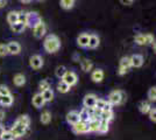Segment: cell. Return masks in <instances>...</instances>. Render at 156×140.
<instances>
[{"label": "cell", "instance_id": "obj_1", "mask_svg": "<svg viewBox=\"0 0 156 140\" xmlns=\"http://www.w3.org/2000/svg\"><path fill=\"white\" fill-rule=\"evenodd\" d=\"M29 125H30L29 116L23 114V116H20L19 118L15 120V123L13 124V126H12V128L9 131L12 132L14 138L18 139V138H21V137H23L26 134V132L29 128Z\"/></svg>", "mask_w": 156, "mask_h": 140}, {"label": "cell", "instance_id": "obj_2", "mask_svg": "<svg viewBox=\"0 0 156 140\" xmlns=\"http://www.w3.org/2000/svg\"><path fill=\"white\" fill-rule=\"evenodd\" d=\"M43 48L47 53L49 54L57 53L61 48V41H59L58 36L55 34H49L43 41Z\"/></svg>", "mask_w": 156, "mask_h": 140}, {"label": "cell", "instance_id": "obj_3", "mask_svg": "<svg viewBox=\"0 0 156 140\" xmlns=\"http://www.w3.org/2000/svg\"><path fill=\"white\" fill-rule=\"evenodd\" d=\"M107 102L110 103L112 106H115V105H120L122 102H124V93L120 90H114L108 95V99Z\"/></svg>", "mask_w": 156, "mask_h": 140}, {"label": "cell", "instance_id": "obj_4", "mask_svg": "<svg viewBox=\"0 0 156 140\" xmlns=\"http://www.w3.org/2000/svg\"><path fill=\"white\" fill-rule=\"evenodd\" d=\"M72 132H73V133H76V134L90 133L89 121H82V120H79L77 124L72 125Z\"/></svg>", "mask_w": 156, "mask_h": 140}, {"label": "cell", "instance_id": "obj_5", "mask_svg": "<svg viewBox=\"0 0 156 140\" xmlns=\"http://www.w3.org/2000/svg\"><path fill=\"white\" fill-rule=\"evenodd\" d=\"M27 18H26V27H33L35 26V25H37L39 22H41V16L39 15V13H36V12H27Z\"/></svg>", "mask_w": 156, "mask_h": 140}, {"label": "cell", "instance_id": "obj_6", "mask_svg": "<svg viewBox=\"0 0 156 140\" xmlns=\"http://www.w3.org/2000/svg\"><path fill=\"white\" fill-rule=\"evenodd\" d=\"M132 68L130 66V61L128 56H124L121 60H120V63H119V69H118V74L120 76H122L125 74H127L129 71V69Z\"/></svg>", "mask_w": 156, "mask_h": 140}, {"label": "cell", "instance_id": "obj_7", "mask_svg": "<svg viewBox=\"0 0 156 140\" xmlns=\"http://www.w3.org/2000/svg\"><path fill=\"white\" fill-rule=\"evenodd\" d=\"M46 33H47V27L43 21H41L37 25H35V26L33 27V34H34V36L36 39H42L46 35Z\"/></svg>", "mask_w": 156, "mask_h": 140}, {"label": "cell", "instance_id": "obj_8", "mask_svg": "<svg viewBox=\"0 0 156 140\" xmlns=\"http://www.w3.org/2000/svg\"><path fill=\"white\" fill-rule=\"evenodd\" d=\"M61 80L63 81V82H65L68 85H70V87H73L75 84H77L78 77H77V75H76V73L66 70V73L64 74V76H63Z\"/></svg>", "mask_w": 156, "mask_h": 140}, {"label": "cell", "instance_id": "obj_9", "mask_svg": "<svg viewBox=\"0 0 156 140\" xmlns=\"http://www.w3.org/2000/svg\"><path fill=\"white\" fill-rule=\"evenodd\" d=\"M29 66L34 70H39L43 67V59L40 55H33L29 59Z\"/></svg>", "mask_w": 156, "mask_h": 140}, {"label": "cell", "instance_id": "obj_10", "mask_svg": "<svg viewBox=\"0 0 156 140\" xmlns=\"http://www.w3.org/2000/svg\"><path fill=\"white\" fill-rule=\"evenodd\" d=\"M6 46L8 54H11V55H19L21 53V46H20L19 42H16V41H11V42H8V45H6Z\"/></svg>", "mask_w": 156, "mask_h": 140}, {"label": "cell", "instance_id": "obj_11", "mask_svg": "<svg viewBox=\"0 0 156 140\" xmlns=\"http://www.w3.org/2000/svg\"><path fill=\"white\" fill-rule=\"evenodd\" d=\"M97 96L94 93H89L86 95L83 99V105L84 107L89 109V107H94V104H96V100H97Z\"/></svg>", "mask_w": 156, "mask_h": 140}, {"label": "cell", "instance_id": "obj_12", "mask_svg": "<svg viewBox=\"0 0 156 140\" xmlns=\"http://www.w3.org/2000/svg\"><path fill=\"white\" fill-rule=\"evenodd\" d=\"M94 107L99 110V111H106V110H112V105L107 100L101 99V98H97L96 100V104H94Z\"/></svg>", "mask_w": 156, "mask_h": 140}, {"label": "cell", "instance_id": "obj_13", "mask_svg": "<svg viewBox=\"0 0 156 140\" xmlns=\"http://www.w3.org/2000/svg\"><path fill=\"white\" fill-rule=\"evenodd\" d=\"M129 61L132 68H140L143 64V56L139 54H134L129 57Z\"/></svg>", "mask_w": 156, "mask_h": 140}, {"label": "cell", "instance_id": "obj_14", "mask_svg": "<svg viewBox=\"0 0 156 140\" xmlns=\"http://www.w3.org/2000/svg\"><path fill=\"white\" fill-rule=\"evenodd\" d=\"M33 105L36 107V109H40V107H43L44 106V104H46V100L43 99V97H42V95L41 92L39 93H35L34 96H33Z\"/></svg>", "mask_w": 156, "mask_h": 140}, {"label": "cell", "instance_id": "obj_15", "mask_svg": "<svg viewBox=\"0 0 156 140\" xmlns=\"http://www.w3.org/2000/svg\"><path fill=\"white\" fill-rule=\"evenodd\" d=\"M66 121H68V124H70V125H75V124H77L78 121H79V113H78L77 111H70L69 113L66 114Z\"/></svg>", "mask_w": 156, "mask_h": 140}, {"label": "cell", "instance_id": "obj_16", "mask_svg": "<svg viewBox=\"0 0 156 140\" xmlns=\"http://www.w3.org/2000/svg\"><path fill=\"white\" fill-rule=\"evenodd\" d=\"M91 80L94 83H101L104 80V71L101 69H96L91 74Z\"/></svg>", "mask_w": 156, "mask_h": 140}, {"label": "cell", "instance_id": "obj_17", "mask_svg": "<svg viewBox=\"0 0 156 140\" xmlns=\"http://www.w3.org/2000/svg\"><path fill=\"white\" fill-rule=\"evenodd\" d=\"M114 113H113V110H106V111H100L99 113V119L103 120V121H107L110 123L113 120Z\"/></svg>", "mask_w": 156, "mask_h": 140}, {"label": "cell", "instance_id": "obj_18", "mask_svg": "<svg viewBox=\"0 0 156 140\" xmlns=\"http://www.w3.org/2000/svg\"><path fill=\"white\" fill-rule=\"evenodd\" d=\"M89 38H90V34H87V33L80 34L77 38V45L80 47V48H86V47H87V43H89Z\"/></svg>", "mask_w": 156, "mask_h": 140}, {"label": "cell", "instance_id": "obj_19", "mask_svg": "<svg viewBox=\"0 0 156 140\" xmlns=\"http://www.w3.org/2000/svg\"><path fill=\"white\" fill-rule=\"evenodd\" d=\"M13 96L9 93L6 96H1L0 97V106H11L13 104Z\"/></svg>", "mask_w": 156, "mask_h": 140}, {"label": "cell", "instance_id": "obj_20", "mask_svg": "<svg viewBox=\"0 0 156 140\" xmlns=\"http://www.w3.org/2000/svg\"><path fill=\"white\" fill-rule=\"evenodd\" d=\"M99 43H100V39L98 38L97 35L91 34V35H90V38H89L87 48H90V49H96V48L99 46Z\"/></svg>", "mask_w": 156, "mask_h": 140}, {"label": "cell", "instance_id": "obj_21", "mask_svg": "<svg viewBox=\"0 0 156 140\" xmlns=\"http://www.w3.org/2000/svg\"><path fill=\"white\" fill-rule=\"evenodd\" d=\"M13 83L16 87H23L26 84V76L23 74H16L13 78Z\"/></svg>", "mask_w": 156, "mask_h": 140}, {"label": "cell", "instance_id": "obj_22", "mask_svg": "<svg viewBox=\"0 0 156 140\" xmlns=\"http://www.w3.org/2000/svg\"><path fill=\"white\" fill-rule=\"evenodd\" d=\"M11 29H12V32L15 34L23 33V31L26 29V25L18 21V22H15V23H13V25H11Z\"/></svg>", "mask_w": 156, "mask_h": 140}, {"label": "cell", "instance_id": "obj_23", "mask_svg": "<svg viewBox=\"0 0 156 140\" xmlns=\"http://www.w3.org/2000/svg\"><path fill=\"white\" fill-rule=\"evenodd\" d=\"M80 68H82V70L84 73H90L92 70V68H93V63L90 60L84 59V60L80 61Z\"/></svg>", "mask_w": 156, "mask_h": 140}, {"label": "cell", "instance_id": "obj_24", "mask_svg": "<svg viewBox=\"0 0 156 140\" xmlns=\"http://www.w3.org/2000/svg\"><path fill=\"white\" fill-rule=\"evenodd\" d=\"M150 109H151V105H150V102H148V100H142L139 104V110L142 114H148Z\"/></svg>", "mask_w": 156, "mask_h": 140}, {"label": "cell", "instance_id": "obj_25", "mask_svg": "<svg viewBox=\"0 0 156 140\" xmlns=\"http://www.w3.org/2000/svg\"><path fill=\"white\" fill-rule=\"evenodd\" d=\"M19 21V12L16 11H11L9 13L7 14V22L9 25H13L15 22Z\"/></svg>", "mask_w": 156, "mask_h": 140}, {"label": "cell", "instance_id": "obj_26", "mask_svg": "<svg viewBox=\"0 0 156 140\" xmlns=\"http://www.w3.org/2000/svg\"><path fill=\"white\" fill-rule=\"evenodd\" d=\"M40 120H41V123L44 124V125L49 124V123L51 121V113H50L48 110L43 111V112L41 113V116H40Z\"/></svg>", "mask_w": 156, "mask_h": 140}, {"label": "cell", "instance_id": "obj_27", "mask_svg": "<svg viewBox=\"0 0 156 140\" xmlns=\"http://www.w3.org/2000/svg\"><path fill=\"white\" fill-rule=\"evenodd\" d=\"M75 2L76 0H59V4H61V7L63 9H71L75 6Z\"/></svg>", "mask_w": 156, "mask_h": 140}, {"label": "cell", "instance_id": "obj_28", "mask_svg": "<svg viewBox=\"0 0 156 140\" xmlns=\"http://www.w3.org/2000/svg\"><path fill=\"white\" fill-rule=\"evenodd\" d=\"M70 89H71V87L70 85H68L65 82H63V81L61 80L57 83V90H58L61 93H66L70 91Z\"/></svg>", "mask_w": 156, "mask_h": 140}, {"label": "cell", "instance_id": "obj_29", "mask_svg": "<svg viewBox=\"0 0 156 140\" xmlns=\"http://www.w3.org/2000/svg\"><path fill=\"white\" fill-rule=\"evenodd\" d=\"M99 124H100V119H90L89 120V128H90V132H98Z\"/></svg>", "mask_w": 156, "mask_h": 140}, {"label": "cell", "instance_id": "obj_30", "mask_svg": "<svg viewBox=\"0 0 156 140\" xmlns=\"http://www.w3.org/2000/svg\"><path fill=\"white\" fill-rule=\"evenodd\" d=\"M41 95H42L43 99L46 100V103L47 102H51V100L54 99V91H52L51 89H47L44 91H42Z\"/></svg>", "mask_w": 156, "mask_h": 140}, {"label": "cell", "instance_id": "obj_31", "mask_svg": "<svg viewBox=\"0 0 156 140\" xmlns=\"http://www.w3.org/2000/svg\"><path fill=\"white\" fill-rule=\"evenodd\" d=\"M110 130V123L107 121H103L100 120V124H99V128H98V133H107Z\"/></svg>", "mask_w": 156, "mask_h": 140}, {"label": "cell", "instance_id": "obj_32", "mask_svg": "<svg viewBox=\"0 0 156 140\" xmlns=\"http://www.w3.org/2000/svg\"><path fill=\"white\" fill-rule=\"evenodd\" d=\"M78 113H79V119L82 121H89L90 120V114H89V111H87L86 107H83Z\"/></svg>", "mask_w": 156, "mask_h": 140}, {"label": "cell", "instance_id": "obj_33", "mask_svg": "<svg viewBox=\"0 0 156 140\" xmlns=\"http://www.w3.org/2000/svg\"><path fill=\"white\" fill-rule=\"evenodd\" d=\"M66 73V68L64 66H58V67L56 68V70H55V75H56V77H58V78H62L63 76H64V74Z\"/></svg>", "mask_w": 156, "mask_h": 140}, {"label": "cell", "instance_id": "obj_34", "mask_svg": "<svg viewBox=\"0 0 156 140\" xmlns=\"http://www.w3.org/2000/svg\"><path fill=\"white\" fill-rule=\"evenodd\" d=\"M39 89L41 92L44 91V90H47V89H50V83H49L47 80H42L39 83Z\"/></svg>", "mask_w": 156, "mask_h": 140}, {"label": "cell", "instance_id": "obj_35", "mask_svg": "<svg viewBox=\"0 0 156 140\" xmlns=\"http://www.w3.org/2000/svg\"><path fill=\"white\" fill-rule=\"evenodd\" d=\"M148 99L149 102H155L156 100V88L151 87L148 90Z\"/></svg>", "mask_w": 156, "mask_h": 140}, {"label": "cell", "instance_id": "obj_36", "mask_svg": "<svg viewBox=\"0 0 156 140\" xmlns=\"http://www.w3.org/2000/svg\"><path fill=\"white\" fill-rule=\"evenodd\" d=\"M14 135L12 134L11 131H5L4 133L1 134V137H0V140H14Z\"/></svg>", "mask_w": 156, "mask_h": 140}, {"label": "cell", "instance_id": "obj_37", "mask_svg": "<svg viewBox=\"0 0 156 140\" xmlns=\"http://www.w3.org/2000/svg\"><path fill=\"white\" fill-rule=\"evenodd\" d=\"M134 41L139 46H144V34H137L134 38Z\"/></svg>", "mask_w": 156, "mask_h": 140}, {"label": "cell", "instance_id": "obj_38", "mask_svg": "<svg viewBox=\"0 0 156 140\" xmlns=\"http://www.w3.org/2000/svg\"><path fill=\"white\" fill-rule=\"evenodd\" d=\"M155 42V39L151 34H144V45H153Z\"/></svg>", "mask_w": 156, "mask_h": 140}, {"label": "cell", "instance_id": "obj_39", "mask_svg": "<svg viewBox=\"0 0 156 140\" xmlns=\"http://www.w3.org/2000/svg\"><path fill=\"white\" fill-rule=\"evenodd\" d=\"M11 91H9V89L7 85L5 84H0V97L1 96H6V95H9Z\"/></svg>", "mask_w": 156, "mask_h": 140}, {"label": "cell", "instance_id": "obj_40", "mask_svg": "<svg viewBox=\"0 0 156 140\" xmlns=\"http://www.w3.org/2000/svg\"><path fill=\"white\" fill-rule=\"evenodd\" d=\"M8 55V50H7V46L4 43H0V57H4Z\"/></svg>", "mask_w": 156, "mask_h": 140}, {"label": "cell", "instance_id": "obj_41", "mask_svg": "<svg viewBox=\"0 0 156 140\" xmlns=\"http://www.w3.org/2000/svg\"><path fill=\"white\" fill-rule=\"evenodd\" d=\"M148 114H149V119L155 123L156 121V109L155 107H151V109L149 110V112H148Z\"/></svg>", "mask_w": 156, "mask_h": 140}, {"label": "cell", "instance_id": "obj_42", "mask_svg": "<svg viewBox=\"0 0 156 140\" xmlns=\"http://www.w3.org/2000/svg\"><path fill=\"white\" fill-rule=\"evenodd\" d=\"M26 18L27 14L26 12H19V22H22V23H26Z\"/></svg>", "mask_w": 156, "mask_h": 140}, {"label": "cell", "instance_id": "obj_43", "mask_svg": "<svg viewBox=\"0 0 156 140\" xmlns=\"http://www.w3.org/2000/svg\"><path fill=\"white\" fill-rule=\"evenodd\" d=\"M120 2L125 5V6H130L133 2H134V0H120Z\"/></svg>", "mask_w": 156, "mask_h": 140}, {"label": "cell", "instance_id": "obj_44", "mask_svg": "<svg viewBox=\"0 0 156 140\" xmlns=\"http://www.w3.org/2000/svg\"><path fill=\"white\" fill-rule=\"evenodd\" d=\"M5 116H6V114H5V111L0 109V123H1L2 120L5 119Z\"/></svg>", "mask_w": 156, "mask_h": 140}, {"label": "cell", "instance_id": "obj_45", "mask_svg": "<svg viewBox=\"0 0 156 140\" xmlns=\"http://www.w3.org/2000/svg\"><path fill=\"white\" fill-rule=\"evenodd\" d=\"M5 131H6V130H5V126H4V125L0 123V137H1V134L4 133Z\"/></svg>", "mask_w": 156, "mask_h": 140}, {"label": "cell", "instance_id": "obj_46", "mask_svg": "<svg viewBox=\"0 0 156 140\" xmlns=\"http://www.w3.org/2000/svg\"><path fill=\"white\" fill-rule=\"evenodd\" d=\"M5 5H6V0H0V8H2Z\"/></svg>", "mask_w": 156, "mask_h": 140}, {"label": "cell", "instance_id": "obj_47", "mask_svg": "<svg viewBox=\"0 0 156 140\" xmlns=\"http://www.w3.org/2000/svg\"><path fill=\"white\" fill-rule=\"evenodd\" d=\"M73 60L75 61H79V56H78V54H75V55H73Z\"/></svg>", "mask_w": 156, "mask_h": 140}, {"label": "cell", "instance_id": "obj_48", "mask_svg": "<svg viewBox=\"0 0 156 140\" xmlns=\"http://www.w3.org/2000/svg\"><path fill=\"white\" fill-rule=\"evenodd\" d=\"M21 2H23V4H28V2H30L32 0H20Z\"/></svg>", "mask_w": 156, "mask_h": 140}, {"label": "cell", "instance_id": "obj_49", "mask_svg": "<svg viewBox=\"0 0 156 140\" xmlns=\"http://www.w3.org/2000/svg\"><path fill=\"white\" fill-rule=\"evenodd\" d=\"M37 1H43V0H37Z\"/></svg>", "mask_w": 156, "mask_h": 140}]
</instances>
